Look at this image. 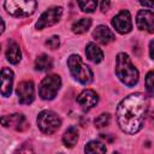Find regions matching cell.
<instances>
[{"label": "cell", "instance_id": "obj_1", "mask_svg": "<svg viewBox=\"0 0 154 154\" xmlns=\"http://www.w3.org/2000/svg\"><path fill=\"white\" fill-rule=\"evenodd\" d=\"M148 109V100L141 94H131L122 100L117 107V122L126 134H136L142 129Z\"/></svg>", "mask_w": 154, "mask_h": 154}, {"label": "cell", "instance_id": "obj_2", "mask_svg": "<svg viewBox=\"0 0 154 154\" xmlns=\"http://www.w3.org/2000/svg\"><path fill=\"white\" fill-rule=\"evenodd\" d=\"M116 73L118 78L128 87H134L138 82V71L132 65L129 55L125 53H119L117 55Z\"/></svg>", "mask_w": 154, "mask_h": 154}, {"label": "cell", "instance_id": "obj_3", "mask_svg": "<svg viewBox=\"0 0 154 154\" xmlns=\"http://www.w3.org/2000/svg\"><path fill=\"white\" fill-rule=\"evenodd\" d=\"M67 66L71 75L82 84H89L93 81V72L88 65L83 63L79 55L72 54L67 59Z\"/></svg>", "mask_w": 154, "mask_h": 154}, {"label": "cell", "instance_id": "obj_4", "mask_svg": "<svg viewBox=\"0 0 154 154\" xmlns=\"http://www.w3.org/2000/svg\"><path fill=\"white\" fill-rule=\"evenodd\" d=\"M61 120L57 113L52 111H42L37 117V125L40 130L47 135L55 132L60 128Z\"/></svg>", "mask_w": 154, "mask_h": 154}, {"label": "cell", "instance_id": "obj_5", "mask_svg": "<svg viewBox=\"0 0 154 154\" xmlns=\"http://www.w3.org/2000/svg\"><path fill=\"white\" fill-rule=\"evenodd\" d=\"M36 1H6L4 4L6 11L14 17H24L34 13L36 8Z\"/></svg>", "mask_w": 154, "mask_h": 154}, {"label": "cell", "instance_id": "obj_6", "mask_svg": "<svg viewBox=\"0 0 154 154\" xmlns=\"http://www.w3.org/2000/svg\"><path fill=\"white\" fill-rule=\"evenodd\" d=\"M60 85H61L60 77L57 75H49L42 79L38 88V94L42 99L51 100L57 95Z\"/></svg>", "mask_w": 154, "mask_h": 154}, {"label": "cell", "instance_id": "obj_7", "mask_svg": "<svg viewBox=\"0 0 154 154\" xmlns=\"http://www.w3.org/2000/svg\"><path fill=\"white\" fill-rule=\"evenodd\" d=\"M63 14V8L61 7H51L48 10H46L41 17L38 18L37 23H36V29L41 30L45 29L47 26H52L55 23L59 22L60 17Z\"/></svg>", "mask_w": 154, "mask_h": 154}, {"label": "cell", "instance_id": "obj_8", "mask_svg": "<svg viewBox=\"0 0 154 154\" xmlns=\"http://www.w3.org/2000/svg\"><path fill=\"white\" fill-rule=\"evenodd\" d=\"M112 25L120 34H128L129 31H131L132 22H131V16L129 11L123 10L117 16H114L112 19Z\"/></svg>", "mask_w": 154, "mask_h": 154}, {"label": "cell", "instance_id": "obj_9", "mask_svg": "<svg viewBox=\"0 0 154 154\" xmlns=\"http://www.w3.org/2000/svg\"><path fill=\"white\" fill-rule=\"evenodd\" d=\"M18 100L22 105H29L34 100V83L31 81H23L17 87Z\"/></svg>", "mask_w": 154, "mask_h": 154}, {"label": "cell", "instance_id": "obj_10", "mask_svg": "<svg viewBox=\"0 0 154 154\" xmlns=\"http://www.w3.org/2000/svg\"><path fill=\"white\" fill-rule=\"evenodd\" d=\"M137 28L148 32H154V12L150 10H141L136 18Z\"/></svg>", "mask_w": 154, "mask_h": 154}, {"label": "cell", "instance_id": "obj_11", "mask_svg": "<svg viewBox=\"0 0 154 154\" xmlns=\"http://www.w3.org/2000/svg\"><path fill=\"white\" fill-rule=\"evenodd\" d=\"M97 94L91 89H85L77 96V102L83 111H89L97 103Z\"/></svg>", "mask_w": 154, "mask_h": 154}, {"label": "cell", "instance_id": "obj_12", "mask_svg": "<svg viewBox=\"0 0 154 154\" xmlns=\"http://www.w3.org/2000/svg\"><path fill=\"white\" fill-rule=\"evenodd\" d=\"M1 123L5 128H11L18 131H23L28 128L26 120L23 114H11V116H4L1 118Z\"/></svg>", "mask_w": 154, "mask_h": 154}, {"label": "cell", "instance_id": "obj_13", "mask_svg": "<svg viewBox=\"0 0 154 154\" xmlns=\"http://www.w3.org/2000/svg\"><path fill=\"white\" fill-rule=\"evenodd\" d=\"M12 82H13V72L10 69L4 67L1 70V95L2 96L7 97L11 95Z\"/></svg>", "mask_w": 154, "mask_h": 154}, {"label": "cell", "instance_id": "obj_14", "mask_svg": "<svg viewBox=\"0 0 154 154\" xmlns=\"http://www.w3.org/2000/svg\"><path fill=\"white\" fill-rule=\"evenodd\" d=\"M93 37L97 42H100L102 45H107V43H109V42H112L114 40L113 32L107 26H105V25L96 26L95 30H94V32H93Z\"/></svg>", "mask_w": 154, "mask_h": 154}, {"label": "cell", "instance_id": "obj_15", "mask_svg": "<svg viewBox=\"0 0 154 154\" xmlns=\"http://www.w3.org/2000/svg\"><path fill=\"white\" fill-rule=\"evenodd\" d=\"M85 54L88 57V59L93 63H100L102 59H103V53L102 51L94 43V42H89L87 45V48H85Z\"/></svg>", "mask_w": 154, "mask_h": 154}, {"label": "cell", "instance_id": "obj_16", "mask_svg": "<svg viewBox=\"0 0 154 154\" xmlns=\"http://www.w3.org/2000/svg\"><path fill=\"white\" fill-rule=\"evenodd\" d=\"M20 57H22V54H20L19 46H18L16 42L10 41L8 47H7V49H6V58H7V60H8L11 64H17V63H19Z\"/></svg>", "mask_w": 154, "mask_h": 154}, {"label": "cell", "instance_id": "obj_17", "mask_svg": "<svg viewBox=\"0 0 154 154\" xmlns=\"http://www.w3.org/2000/svg\"><path fill=\"white\" fill-rule=\"evenodd\" d=\"M77 140H78V131H77V129L73 128V126L69 128V129L64 132V135H63V142H64V144H65L66 147H69V148L73 147V146L77 143Z\"/></svg>", "mask_w": 154, "mask_h": 154}, {"label": "cell", "instance_id": "obj_18", "mask_svg": "<svg viewBox=\"0 0 154 154\" xmlns=\"http://www.w3.org/2000/svg\"><path fill=\"white\" fill-rule=\"evenodd\" d=\"M52 66H53L52 58L48 57L47 54H41L35 60V69L38 71H48L49 69H52Z\"/></svg>", "mask_w": 154, "mask_h": 154}, {"label": "cell", "instance_id": "obj_19", "mask_svg": "<svg viewBox=\"0 0 154 154\" xmlns=\"http://www.w3.org/2000/svg\"><path fill=\"white\" fill-rule=\"evenodd\" d=\"M85 154H106V146L100 141H90L85 144Z\"/></svg>", "mask_w": 154, "mask_h": 154}, {"label": "cell", "instance_id": "obj_20", "mask_svg": "<svg viewBox=\"0 0 154 154\" xmlns=\"http://www.w3.org/2000/svg\"><path fill=\"white\" fill-rule=\"evenodd\" d=\"M91 25V19L90 18H81L77 22L72 24V31L75 34H83L88 31V29Z\"/></svg>", "mask_w": 154, "mask_h": 154}, {"label": "cell", "instance_id": "obj_21", "mask_svg": "<svg viewBox=\"0 0 154 154\" xmlns=\"http://www.w3.org/2000/svg\"><path fill=\"white\" fill-rule=\"evenodd\" d=\"M79 8L83 11V12H94L96 10V6H97V2L96 1H78L77 2Z\"/></svg>", "mask_w": 154, "mask_h": 154}, {"label": "cell", "instance_id": "obj_22", "mask_svg": "<svg viewBox=\"0 0 154 154\" xmlns=\"http://www.w3.org/2000/svg\"><path fill=\"white\" fill-rule=\"evenodd\" d=\"M109 120H111V116H109L108 113H102V114H100V116L94 120V124H95L96 128L101 129V128L107 126L108 123H109Z\"/></svg>", "mask_w": 154, "mask_h": 154}, {"label": "cell", "instance_id": "obj_23", "mask_svg": "<svg viewBox=\"0 0 154 154\" xmlns=\"http://www.w3.org/2000/svg\"><path fill=\"white\" fill-rule=\"evenodd\" d=\"M146 87L150 94H154V71H150L146 76Z\"/></svg>", "mask_w": 154, "mask_h": 154}, {"label": "cell", "instance_id": "obj_24", "mask_svg": "<svg viewBox=\"0 0 154 154\" xmlns=\"http://www.w3.org/2000/svg\"><path fill=\"white\" fill-rule=\"evenodd\" d=\"M59 43H60V41H59V37H58V36H52V37H49V38L46 41V45H47L51 49H57V48L59 47Z\"/></svg>", "mask_w": 154, "mask_h": 154}, {"label": "cell", "instance_id": "obj_25", "mask_svg": "<svg viewBox=\"0 0 154 154\" xmlns=\"http://www.w3.org/2000/svg\"><path fill=\"white\" fill-rule=\"evenodd\" d=\"M14 154H34V152H32V149H31V147L29 144H24Z\"/></svg>", "mask_w": 154, "mask_h": 154}, {"label": "cell", "instance_id": "obj_26", "mask_svg": "<svg viewBox=\"0 0 154 154\" xmlns=\"http://www.w3.org/2000/svg\"><path fill=\"white\" fill-rule=\"evenodd\" d=\"M149 54H150V58L154 59V40L150 41L149 43Z\"/></svg>", "mask_w": 154, "mask_h": 154}, {"label": "cell", "instance_id": "obj_27", "mask_svg": "<svg viewBox=\"0 0 154 154\" xmlns=\"http://www.w3.org/2000/svg\"><path fill=\"white\" fill-rule=\"evenodd\" d=\"M109 5H111V4H109L108 1H107V2H106V1H103V2H101V10H102V12H106V11L108 10V7H109Z\"/></svg>", "mask_w": 154, "mask_h": 154}, {"label": "cell", "instance_id": "obj_28", "mask_svg": "<svg viewBox=\"0 0 154 154\" xmlns=\"http://www.w3.org/2000/svg\"><path fill=\"white\" fill-rule=\"evenodd\" d=\"M142 6H147V7H154V2H141Z\"/></svg>", "mask_w": 154, "mask_h": 154}, {"label": "cell", "instance_id": "obj_29", "mask_svg": "<svg viewBox=\"0 0 154 154\" xmlns=\"http://www.w3.org/2000/svg\"><path fill=\"white\" fill-rule=\"evenodd\" d=\"M114 154H119V153H114Z\"/></svg>", "mask_w": 154, "mask_h": 154}]
</instances>
